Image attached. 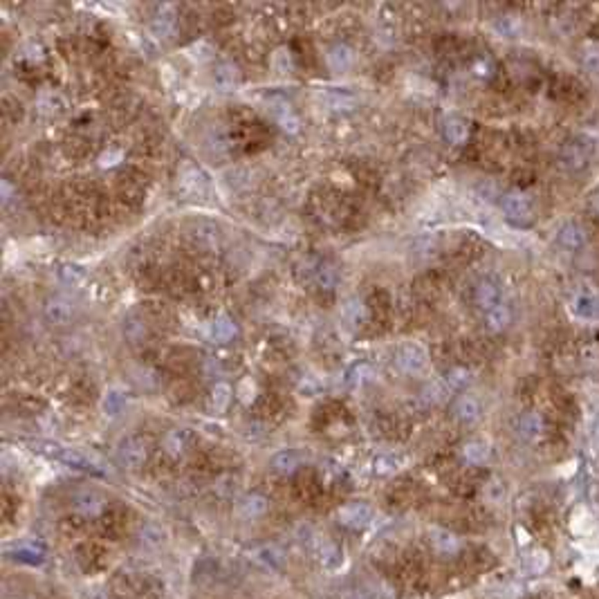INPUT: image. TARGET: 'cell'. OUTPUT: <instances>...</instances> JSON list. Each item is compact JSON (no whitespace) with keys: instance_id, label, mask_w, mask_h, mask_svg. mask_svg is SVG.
<instances>
[{"instance_id":"obj_41","label":"cell","mask_w":599,"mask_h":599,"mask_svg":"<svg viewBox=\"0 0 599 599\" xmlns=\"http://www.w3.org/2000/svg\"><path fill=\"white\" fill-rule=\"evenodd\" d=\"M182 184H184V189L186 191H191V193H205L207 189H209V182H207V177L200 173V171H189V173L184 175V180H182Z\"/></svg>"},{"instance_id":"obj_26","label":"cell","mask_w":599,"mask_h":599,"mask_svg":"<svg viewBox=\"0 0 599 599\" xmlns=\"http://www.w3.org/2000/svg\"><path fill=\"white\" fill-rule=\"evenodd\" d=\"M36 108H39V112L45 117H56L65 110V99L59 92L47 90V92L39 94V99H36Z\"/></svg>"},{"instance_id":"obj_43","label":"cell","mask_w":599,"mask_h":599,"mask_svg":"<svg viewBox=\"0 0 599 599\" xmlns=\"http://www.w3.org/2000/svg\"><path fill=\"white\" fill-rule=\"evenodd\" d=\"M548 566H550V557H548V553H544V550H535V553H530L526 559V568L532 575H541Z\"/></svg>"},{"instance_id":"obj_45","label":"cell","mask_w":599,"mask_h":599,"mask_svg":"<svg viewBox=\"0 0 599 599\" xmlns=\"http://www.w3.org/2000/svg\"><path fill=\"white\" fill-rule=\"evenodd\" d=\"M236 395H238V399L243 404H252L254 397H256V382L252 377H245L238 382V386H236Z\"/></svg>"},{"instance_id":"obj_16","label":"cell","mask_w":599,"mask_h":599,"mask_svg":"<svg viewBox=\"0 0 599 599\" xmlns=\"http://www.w3.org/2000/svg\"><path fill=\"white\" fill-rule=\"evenodd\" d=\"M453 415L458 417L462 424H476L483 415V406L478 397L474 395H460L453 404Z\"/></svg>"},{"instance_id":"obj_3","label":"cell","mask_w":599,"mask_h":599,"mask_svg":"<svg viewBox=\"0 0 599 599\" xmlns=\"http://www.w3.org/2000/svg\"><path fill=\"white\" fill-rule=\"evenodd\" d=\"M503 214L507 216V220L516 223V225H528L535 218V205H532V198L523 191H510L503 196L501 200Z\"/></svg>"},{"instance_id":"obj_4","label":"cell","mask_w":599,"mask_h":599,"mask_svg":"<svg viewBox=\"0 0 599 599\" xmlns=\"http://www.w3.org/2000/svg\"><path fill=\"white\" fill-rule=\"evenodd\" d=\"M148 458V444L139 435H126L117 444V460L126 469H139Z\"/></svg>"},{"instance_id":"obj_46","label":"cell","mask_w":599,"mask_h":599,"mask_svg":"<svg viewBox=\"0 0 599 599\" xmlns=\"http://www.w3.org/2000/svg\"><path fill=\"white\" fill-rule=\"evenodd\" d=\"M139 539L144 541L146 546H159L162 541H164V532H162L157 526H153V523H148V526H144L139 530Z\"/></svg>"},{"instance_id":"obj_33","label":"cell","mask_w":599,"mask_h":599,"mask_svg":"<svg viewBox=\"0 0 599 599\" xmlns=\"http://www.w3.org/2000/svg\"><path fill=\"white\" fill-rule=\"evenodd\" d=\"M462 458L469 465H485L489 458V446L480 440H471L462 446Z\"/></svg>"},{"instance_id":"obj_30","label":"cell","mask_w":599,"mask_h":599,"mask_svg":"<svg viewBox=\"0 0 599 599\" xmlns=\"http://www.w3.org/2000/svg\"><path fill=\"white\" fill-rule=\"evenodd\" d=\"M510 321H512V312H510V308L505 306V303H501V306H496L494 310L485 312V323H487V328L492 332L505 330L510 326Z\"/></svg>"},{"instance_id":"obj_5","label":"cell","mask_w":599,"mask_h":599,"mask_svg":"<svg viewBox=\"0 0 599 599\" xmlns=\"http://www.w3.org/2000/svg\"><path fill=\"white\" fill-rule=\"evenodd\" d=\"M337 519H339L341 526H346V528H353V530L366 528L370 519H373V507H370L368 503H361V501L346 503V505L339 507Z\"/></svg>"},{"instance_id":"obj_22","label":"cell","mask_w":599,"mask_h":599,"mask_svg":"<svg viewBox=\"0 0 599 599\" xmlns=\"http://www.w3.org/2000/svg\"><path fill=\"white\" fill-rule=\"evenodd\" d=\"M74 507H77L79 514L88 516V519L99 516L103 512V498L97 492L85 489V492H79L77 496H74Z\"/></svg>"},{"instance_id":"obj_29","label":"cell","mask_w":599,"mask_h":599,"mask_svg":"<svg viewBox=\"0 0 599 599\" xmlns=\"http://www.w3.org/2000/svg\"><path fill=\"white\" fill-rule=\"evenodd\" d=\"M121 332L130 344H139V341H144V337H146V323L137 315H128L126 319H123Z\"/></svg>"},{"instance_id":"obj_52","label":"cell","mask_w":599,"mask_h":599,"mask_svg":"<svg viewBox=\"0 0 599 599\" xmlns=\"http://www.w3.org/2000/svg\"><path fill=\"white\" fill-rule=\"evenodd\" d=\"M595 442H597V446H599V426H597V438H595Z\"/></svg>"},{"instance_id":"obj_28","label":"cell","mask_w":599,"mask_h":599,"mask_svg":"<svg viewBox=\"0 0 599 599\" xmlns=\"http://www.w3.org/2000/svg\"><path fill=\"white\" fill-rule=\"evenodd\" d=\"M189 442H191V433L186 429H171L164 435V449L168 455H173V458H177V455H182L186 451Z\"/></svg>"},{"instance_id":"obj_24","label":"cell","mask_w":599,"mask_h":599,"mask_svg":"<svg viewBox=\"0 0 599 599\" xmlns=\"http://www.w3.org/2000/svg\"><path fill=\"white\" fill-rule=\"evenodd\" d=\"M317 553H319L321 566L326 570H339L341 566H344V555H341V550L337 548V544H332V541H328V539H323L317 546Z\"/></svg>"},{"instance_id":"obj_51","label":"cell","mask_w":599,"mask_h":599,"mask_svg":"<svg viewBox=\"0 0 599 599\" xmlns=\"http://www.w3.org/2000/svg\"><path fill=\"white\" fill-rule=\"evenodd\" d=\"M593 207H595L597 211H599V189H597V191L593 193Z\"/></svg>"},{"instance_id":"obj_6","label":"cell","mask_w":599,"mask_h":599,"mask_svg":"<svg viewBox=\"0 0 599 599\" xmlns=\"http://www.w3.org/2000/svg\"><path fill=\"white\" fill-rule=\"evenodd\" d=\"M43 315L47 321L54 323V326H68V323H72V319L77 317V308L65 297H50L43 306Z\"/></svg>"},{"instance_id":"obj_9","label":"cell","mask_w":599,"mask_h":599,"mask_svg":"<svg viewBox=\"0 0 599 599\" xmlns=\"http://www.w3.org/2000/svg\"><path fill=\"white\" fill-rule=\"evenodd\" d=\"M474 299H476V306H478L483 312L494 310V308L503 303L501 285L494 281V279H483V281H478L476 290H474Z\"/></svg>"},{"instance_id":"obj_21","label":"cell","mask_w":599,"mask_h":599,"mask_svg":"<svg viewBox=\"0 0 599 599\" xmlns=\"http://www.w3.org/2000/svg\"><path fill=\"white\" fill-rule=\"evenodd\" d=\"M442 137L453 146H460L469 139V126L460 117H446L442 121Z\"/></svg>"},{"instance_id":"obj_25","label":"cell","mask_w":599,"mask_h":599,"mask_svg":"<svg viewBox=\"0 0 599 599\" xmlns=\"http://www.w3.org/2000/svg\"><path fill=\"white\" fill-rule=\"evenodd\" d=\"M270 503L261 494H247V496L238 503V512L245 519H261L268 512Z\"/></svg>"},{"instance_id":"obj_12","label":"cell","mask_w":599,"mask_h":599,"mask_svg":"<svg viewBox=\"0 0 599 599\" xmlns=\"http://www.w3.org/2000/svg\"><path fill=\"white\" fill-rule=\"evenodd\" d=\"M557 243H559L561 250H566V252H579L586 245L584 227H579L577 223L561 225L559 232H557Z\"/></svg>"},{"instance_id":"obj_36","label":"cell","mask_w":599,"mask_h":599,"mask_svg":"<svg viewBox=\"0 0 599 599\" xmlns=\"http://www.w3.org/2000/svg\"><path fill=\"white\" fill-rule=\"evenodd\" d=\"M494 27H496V32H498L501 36H507V39H514V36L521 34L523 23H521V18H519V16H514V14H505V16H501L496 23H494Z\"/></svg>"},{"instance_id":"obj_48","label":"cell","mask_w":599,"mask_h":599,"mask_svg":"<svg viewBox=\"0 0 599 599\" xmlns=\"http://www.w3.org/2000/svg\"><path fill=\"white\" fill-rule=\"evenodd\" d=\"M399 469V460L395 455H379L375 460V471L377 474H393Z\"/></svg>"},{"instance_id":"obj_23","label":"cell","mask_w":599,"mask_h":599,"mask_svg":"<svg viewBox=\"0 0 599 599\" xmlns=\"http://www.w3.org/2000/svg\"><path fill=\"white\" fill-rule=\"evenodd\" d=\"M516 433L528 442L537 440L544 433V417L539 413H523L516 422Z\"/></svg>"},{"instance_id":"obj_19","label":"cell","mask_w":599,"mask_h":599,"mask_svg":"<svg viewBox=\"0 0 599 599\" xmlns=\"http://www.w3.org/2000/svg\"><path fill=\"white\" fill-rule=\"evenodd\" d=\"M128 404V395L121 386H110L101 397V411L108 417H117L123 413V408Z\"/></svg>"},{"instance_id":"obj_34","label":"cell","mask_w":599,"mask_h":599,"mask_svg":"<svg viewBox=\"0 0 599 599\" xmlns=\"http://www.w3.org/2000/svg\"><path fill=\"white\" fill-rule=\"evenodd\" d=\"M232 404V386L229 384H216L211 391V411L214 413H225Z\"/></svg>"},{"instance_id":"obj_11","label":"cell","mask_w":599,"mask_h":599,"mask_svg":"<svg viewBox=\"0 0 599 599\" xmlns=\"http://www.w3.org/2000/svg\"><path fill=\"white\" fill-rule=\"evenodd\" d=\"M270 112H272V117L277 119L281 130L290 132V135L299 132L301 119H299V115L294 112V108H292L285 99H272V101H270Z\"/></svg>"},{"instance_id":"obj_7","label":"cell","mask_w":599,"mask_h":599,"mask_svg":"<svg viewBox=\"0 0 599 599\" xmlns=\"http://www.w3.org/2000/svg\"><path fill=\"white\" fill-rule=\"evenodd\" d=\"M189 236L200 250H216L220 245V227L211 220H196L189 227Z\"/></svg>"},{"instance_id":"obj_15","label":"cell","mask_w":599,"mask_h":599,"mask_svg":"<svg viewBox=\"0 0 599 599\" xmlns=\"http://www.w3.org/2000/svg\"><path fill=\"white\" fill-rule=\"evenodd\" d=\"M236 332H238V328H236L234 319H229L227 315H220L207 323V337L216 341V344H229L236 337Z\"/></svg>"},{"instance_id":"obj_8","label":"cell","mask_w":599,"mask_h":599,"mask_svg":"<svg viewBox=\"0 0 599 599\" xmlns=\"http://www.w3.org/2000/svg\"><path fill=\"white\" fill-rule=\"evenodd\" d=\"M250 559L256 566H261L265 570H281L285 566V553L274 544H263L250 550Z\"/></svg>"},{"instance_id":"obj_50","label":"cell","mask_w":599,"mask_h":599,"mask_svg":"<svg viewBox=\"0 0 599 599\" xmlns=\"http://www.w3.org/2000/svg\"><path fill=\"white\" fill-rule=\"evenodd\" d=\"M12 184H9V180H3V205L7 207L9 202H12Z\"/></svg>"},{"instance_id":"obj_10","label":"cell","mask_w":599,"mask_h":599,"mask_svg":"<svg viewBox=\"0 0 599 599\" xmlns=\"http://www.w3.org/2000/svg\"><path fill=\"white\" fill-rule=\"evenodd\" d=\"M205 146H207V150L214 157H227L232 153V146H234L229 130H227L225 126H220V123H216V126H211L207 130Z\"/></svg>"},{"instance_id":"obj_32","label":"cell","mask_w":599,"mask_h":599,"mask_svg":"<svg viewBox=\"0 0 599 599\" xmlns=\"http://www.w3.org/2000/svg\"><path fill=\"white\" fill-rule=\"evenodd\" d=\"M312 277H315V283L321 290H335L337 283H339V274L330 263H319Z\"/></svg>"},{"instance_id":"obj_14","label":"cell","mask_w":599,"mask_h":599,"mask_svg":"<svg viewBox=\"0 0 599 599\" xmlns=\"http://www.w3.org/2000/svg\"><path fill=\"white\" fill-rule=\"evenodd\" d=\"M326 61H328V65H330V70H335V72H346V70L353 68V63H355V52H353V47L346 45V43H335V45H330V47H328V52H326Z\"/></svg>"},{"instance_id":"obj_39","label":"cell","mask_w":599,"mask_h":599,"mask_svg":"<svg viewBox=\"0 0 599 599\" xmlns=\"http://www.w3.org/2000/svg\"><path fill=\"white\" fill-rule=\"evenodd\" d=\"M272 68L279 74H290L294 70V61L288 47H279V50L272 54Z\"/></svg>"},{"instance_id":"obj_13","label":"cell","mask_w":599,"mask_h":599,"mask_svg":"<svg viewBox=\"0 0 599 599\" xmlns=\"http://www.w3.org/2000/svg\"><path fill=\"white\" fill-rule=\"evenodd\" d=\"M588 162V148L582 141H568L559 153V164L568 171H579L584 168Z\"/></svg>"},{"instance_id":"obj_44","label":"cell","mask_w":599,"mask_h":599,"mask_svg":"<svg viewBox=\"0 0 599 599\" xmlns=\"http://www.w3.org/2000/svg\"><path fill=\"white\" fill-rule=\"evenodd\" d=\"M328 106L332 110H353L357 106V101H355V97H350V94H346V92H330Z\"/></svg>"},{"instance_id":"obj_49","label":"cell","mask_w":599,"mask_h":599,"mask_svg":"<svg viewBox=\"0 0 599 599\" xmlns=\"http://www.w3.org/2000/svg\"><path fill=\"white\" fill-rule=\"evenodd\" d=\"M123 159V150L121 148H110V150H103L101 157H99V166L108 168V166H115Z\"/></svg>"},{"instance_id":"obj_18","label":"cell","mask_w":599,"mask_h":599,"mask_svg":"<svg viewBox=\"0 0 599 599\" xmlns=\"http://www.w3.org/2000/svg\"><path fill=\"white\" fill-rule=\"evenodd\" d=\"M570 310H573V315L579 317V319H597L599 317V301L593 297V294L588 292H579L573 297V301H570Z\"/></svg>"},{"instance_id":"obj_38","label":"cell","mask_w":599,"mask_h":599,"mask_svg":"<svg viewBox=\"0 0 599 599\" xmlns=\"http://www.w3.org/2000/svg\"><path fill=\"white\" fill-rule=\"evenodd\" d=\"M449 393L451 391L446 388L444 382H431V384H426L422 388V402L424 404H440Z\"/></svg>"},{"instance_id":"obj_42","label":"cell","mask_w":599,"mask_h":599,"mask_svg":"<svg viewBox=\"0 0 599 599\" xmlns=\"http://www.w3.org/2000/svg\"><path fill=\"white\" fill-rule=\"evenodd\" d=\"M582 63L586 70L597 72L599 70V43L591 41V43H584L582 47Z\"/></svg>"},{"instance_id":"obj_47","label":"cell","mask_w":599,"mask_h":599,"mask_svg":"<svg viewBox=\"0 0 599 599\" xmlns=\"http://www.w3.org/2000/svg\"><path fill=\"white\" fill-rule=\"evenodd\" d=\"M16 559H23V561H27V564H41L43 561V553L39 548H34V546H21V548H16Z\"/></svg>"},{"instance_id":"obj_40","label":"cell","mask_w":599,"mask_h":599,"mask_svg":"<svg viewBox=\"0 0 599 599\" xmlns=\"http://www.w3.org/2000/svg\"><path fill=\"white\" fill-rule=\"evenodd\" d=\"M344 317L350 321V323H361L366 319V306H364V301H361L359 297H350L348 301H346V306H344Z\"/></svg>"},{"instance_id":"obj_17","label":"cell","mask_w":599,"mask_h":599,"mask_svg":"<svg viewBox=\"0 0 599 599\" xmlns=\"http://www.w3.org/2000/svg\"><path fill=\"white\" fill-rule=\"evenodd\" d=\"M238 83H241V70H238V65H234V63H229V61H223V63L216 65V70H214V85H216L218 90L229 92V90H234Z\"/></svg>"},{"instance_id":"obj_1","label":"cell","mask_w":599,"mask_h":599,"mask_svg":"<svg viewBox=\"0 0 599 599\" xmlns=\"http://www.w3.org/2000/svg\"><path fill=\"white\" fill-rule=\"evenodd\" d=\"M395 361L402 373L415 377V375L426 373V368H429V353H426V348L422 344H417V341H406V344L397 348Z\"/></svg>"},{"instance_id":"obj_35","label":"cell","mask_w":599,"mask_h":599,"mask_svg":"<svg viewBox=\"0 0 599 599\" xmlns=\"http://www.w3.org/2000/svg\"><path fill=\"white\" fill-rule=\"evenodd\" d=\"M442 382L446 384L449 391H465L471 382V373L467 368H451L449 373L444 375Z\"/></svg>"},{"instance_id":"obj_2","label":"cell","mask_w":599,"mask_h":599,"mask_svg":"<svg viewBox=\"0 0 599 599\" xmlns=\"http://www.w3.org/2000/svg\"><path fill=\"white\" fill-rule=\"evenodd\" d=\"M39 451H43L45 455H50V458L61 460L63 465H68V467L81 469V471L101 474L99 465L94 462L88 453H81V451H77V449H68V446H61V444L43 442V444H39Z\"/></svg>"},{"instance_id":"obj_37","label":"cell","mask_w":599,"mask_h":599,"mask_svg":"<svg viewBox=\"0 0 599 599\" xmlns=\"http://www.w3.org/2000/svg\"><path fill=\"white\" fill-rule=\"evenodd\" d=\"M59 279L63 285H70V288H77L85 281V272L79 268V265H72V263H65L59 268Z\"/></svg>"},{"instance_id":"obj_20","label":"cell","mask_w":599,"mask_h":599,"mask_svg":"<svg viewBox=\"0 0 599 599\" xmlns=\"http://www.w3.org/2000/svg\"><path fill=\"white\" fill-rule=\"evenodd\" d=\"M150 30L157 39H171V34L175 32V12L173 7H159L157 14L150 21Z\"/></svg>"},{"instance_id":"obj_31","label":"cell","mask_w":599,"mask_h":599,"mask_svg":"<svg viewBox=\"0 0 599 599\" xmlns=\"http://www.w3.org/2000/svg\"><path fill=\"white\" fill-rule=\"evenodd\" d=\"M431 541H433L435 550L442 553V555H453V553H458V548H460L458 537L451 535L449 530H433L431 532Z\"/></svg>"},{"instance_id":"obj_27","label":"cell","mask_w":599,"mask_h":599,"mask_svg":"<svg viewBox=\"0 0 599 599\" xmlns=\"http://www.w3.org/2000/svg\"><path fill=\"white\" fill-rule=\"evenodd\" d=\"M299 465H301L299 453L292 451V449H283V451H277L272 455V469L277 474H283V476L294 474L299 469Z\"/></svg>"}]
</instances>
